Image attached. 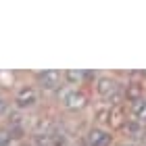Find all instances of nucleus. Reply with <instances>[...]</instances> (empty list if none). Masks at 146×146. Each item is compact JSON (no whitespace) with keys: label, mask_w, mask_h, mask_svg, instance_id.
Returning a JSON list of instances; mask_svg holds the SVG:
<instances>
[{"label":"nucleus","mask_w":146,"mask_h":146,"mask_svg":"<svg viewBox=\"0 0 146 146\" xmlns=\"http://www.w3.org/2000/svg\"><path fill=\"white\" fill-rule=\"evenodd\" d=\"M15 102H17V107H21V109L34 107V104L38 102V90H36V86H31V84L19 86L17 92H15Z\"/></svg>","instance_id":"obj_1"},{"label":"nucleus","mask_w":146,"mask_h":146,"mask_svg":"<svg viewBox=\"0 0 146 146\" xmlns=\"http://www.w3.org/2000/svg\"><path fill=\"white\" fill-rule=\"evenodd\" d=\"M63 104H65V109H69V111H82L86 104H88V98H86V94L82 90L71 88V90L63 92Z\"/></svg>","instance_id":"obj_2"},{"label":"nucleus","mask_w":146,"mask_h":146,"mask_svg":"<svg viewBox=\"0 0 146 146\" xmlns=\"http://www.w3.org/2000/svg\"><path fill=\"white\" fill-rule=\"evenodd\" d=\"M36 77H38V84L42 86L44 90H54V88H58V84H61V79H63L61 71H56V69L40 71Z\"/></svg>","instance_id":"obj_3"},{"label":"nucleus","mask_w":146,"mask_h":146,"mask_svg":"<svg viewBox=\"0 0 146 146\" xmlns=\"http://www.w3.org/2000/svg\"><path fill=\"white\" fill-rule=\"evenodd\" d=\"M96 92L100 94L102 98H109L113 96L117 92V84H115V79H111V77H98V82H96Z\"/></svg>","instance_id":"obj_4"},{"label":"nucleus","mask_w":146,"mask_h":146,"mask_svg":"<svg viewBox=\"0 0 146 146\" xmlns=\"http://www.w3.org/2000/svg\"><path fill=\"white\" fill-rule=\"evenodd\" d=\"M88 144L90 146H107L109 144V134L102 127H92L88 131Z\"/></svg>","instance_id":"obj_5"},{"label":"nucleus","mask_w":146,"mask_h":146,"mask_svg":"<svg viewBox=\"0 0 146 146\" xmlns=\"http://www.w3.org/2000/svg\"><path fill=\"white\" fill-rule=\"evenodd\" d=\"M125 98H127V102H138L140 98H144V86L138 84V82H129L127 88H125Z\"/></svg>","instance_id":"obj_6"},{"label":"nucleus","mask_w":146,"mask_h":146,"mask_svg":"<svg viewBox=\"0 0 146 146\" xmlns=\"http://www.w3.org/2000/svg\"><path fill=\"white\" fill-rule=\"evenodd\" d=\"M131 115L138 123H146V98H140L138 102L131 104Z\"/></svg>","instance_id":"obj_7"},{"label":"nucleus","mask_w":146,"mask_h":146,"mask_svg":"<svg viewBox=\"0 0 146 146\" xmlns=\"http://www.w3.org/2000/svg\"><path fill=\"white\" fill-rule=\"evenodd\" d=\"M61 75H63V79H65V82H69L71 86H77V84H82V82H84L86 73H82V71H75V69H69V71L61 73Z\"/></svg>","instance_id":"obj_8"},{"label":"nucleus","mask_w":146,"mask_h":146,"mask_svg":"<svg viewBox=\"0 0 146 146\" xmlns=\"http://www.w3.org/2000/svg\"><path fill=\"white\" fill-rule=\"evenodd\" d=\"M109 123L111 127H123L125 125V119H123V109H111V115H109Z\"/></svg>","instance_id":"obj_9"},{"label":"nucleus","mask_w":146,"mask_h":146,"mask_svg":"<svg viewBox=\"0 0 146 146\" xmlns=\"http://www.w3.org/2000/svg\"><path fill=\"white\" fill-rule=\"evenodd\" d=\"M109 115H111V107H109V109H98L96 119H98L100 123H109Z\"/></svg>","instance_id":"obj_10"},{"label":"nucleus","mask_w":146,"mask_h":146,"mask_svg":"<svg viewBox=\"0 0 146 146\" xmlns=\"http://www.w3.org/2000/svg\"><path fill=\"white\" fill-rule=\"evenodd\" d=\"M9 107H11V102L6 100L4 96H0V115H6V113H9Z\"/></svg>","instance_id":"obj_11"},{"label":"nucleus","mask_w":146,"mask_h":146,"mask_svg":"<svg viewBox=\"0 0 146 146\" xmlns=\"http://www.w3.org/2000/svg\"><path fill=\"white\" fill-rule=\"evenodd\" d=\"M127 146H136V144H127Z\"/></svg>","instance_id":"obj_12"}]
</instances>
